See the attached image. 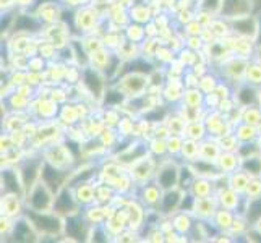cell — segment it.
<instances>
[{
  "label": "cell",
  "mask_w": 261,
  "mask_h": 243,
  "mask_svg": "<svg viewBox=\"0 0 261 243\" xmlns=\"http://www.w3.org/2000/svg\"><path fill=\"white\" fill-rule=\"evenodd\" d=\"M23 215L31 222V226L39 233V237H59L60 233H64V218L54 211L41 212L26 206Z\"/></svg>",
  "instance_id": "cell-1"
},
{
  "label": "cell",
  "mask_w": 261,
  "mask_h": 243,
  "mask_svg": "<svg viewBox=\"0 0 261 243\" xmlns=\"http://www.w3.org/2000/svg\"><path fill=\"white\" fill-rule=\"evenodd\" d=\"M54 198H56V193H54L42 180H39V182L26 193L24 200L28 208L34 211L47 212V211H52L54 208Z\"/></svg>",
  "instance_id": "cell-2"
},
{
  "label": "cell",
  "mask_w": 261,
  "mask_h": 243,
  "mask_svg": "<svg viewBox=\"0 0 261 243\" xmlns=\"http://www.w3.org/2000/svg\"><path fill=\"white\" fill-rule=\"evenodd\" d=\"M64 233L68 237V240L86 241L89 240L91 226H89V222L86 221L83 214L75 212L64 218Z\"/></svg>",
  "instance_id": "cell-3"
},
{
  "label": "cell",
  "mask_w": 261,
  "mask_h": 243,
  "mask_svg": "<svg viewBox=\"0 0 261 243\" xmlns=\"http://www.w3.org/2000/svg\"><path fill=\"white\" fill-rule=\"evenodd\" d=\"M78 208H80V203L76 201L73 188L68 186V185L62 186L60 190L56 193V198H54L52 211L59 215H62V218H67V215H70V214L78 212Z\"/></svg>",
  "instance_id": "cell-4"
},
{
  "label": "cell",
  "mask_w": 261,
  "mask_h": 243,
  "mask_svg": "<svg viewBox=\"0 0 261 243\" xmlns=\"http://www.w3.org/2000/svg\"><path fill=\"white\" fill-rule=\"evenodd\" d=\"M82 83L88 89V93L101 102V99L106 93V78L101 75V70H97L91 65L82 68Z\"/></svg>",
  "instance_id": "cell-5"
},
{
  "label": "cell",
  "mask_w": 261,
  "mask_h": 243,
  "mask_svg": "<svg viewBox=\"0 0 261 243\" xmlns=\"http://www.w3.org/2000/svg\"><path fill=\"white\" fill-rule=\"evenodd\" d=\"M44 164V157H26L21 160L20 164V175H21V182L26 193H28L31 188L41 180V169Z\"/></svg>",
  "instance_id": "cell-6"
},
{
  "label": "cell",
  "mask_w": 261,
  "mask_h": 243,
  "mask_svg": "<svg viewBox=\"0 0 261 243\" xmlns=\"http://www.w3.org/2000/svg\"><path fill=\"white\" fill-rule=\"evenodd\" d=\"M148 75L141 73H125L122 75L120 83L117 85V88L127 94V97H138L143 96L148 89Z\"/></svg>",
  "instance_id": "cell-7"
},
{
  "label": "cell",
  "mask_w": 261,
  "mask_h": 243,
  "mask_svg": "<svg viewBox=\"0 0 261 243\" xmlns=\"http://www.w3.org/2000/svg\"><path fill=\"white\" fill-rule=\"evenodd\" d=\"M68 175H70V172H67V170H62L56 166H52L50 162H47L46 159H44V164L41 169V180L50 188L54 193H57L62 186L67 185Z\"/></svg>",
  "instance_id": "cell-8"
},
{
  "label": "cell",
  "mask_w": 261,
  "mask_h": 243,
  "mask_svg": "<svg viewBox=\"0 0 261 243\" xmlns=\"http://www.w3.org/2000/svg\"><path fill=\"white\" fill-rule=\"evenodd\" d=\"M178 172H180V166L175 160H170V162H166V164H161L158 167L154 180L164 192L172 190V188L178 186Z\"/></svg>",
  "instance_id": "cell-9"
},
{
  "label": "cell",
  "mask_w": 261,
  "mask_h": 243,
  "mask_svg": "<svg viewBox=\"0 0 261 243\" xmlns=\"http://www.w3.org/2000/svg\"><path fill=\"white\" fill-rule=\"evenodd\" d=\"M233 99H236V102L242 109L250 105H261V88L248 83V81H244V83L236 88Z\"/></svg>",
  "instance_id": "cell-10"
},
{
  "label": "cell",
  "mask_w": 261,
  "mask_h": 243,
  "mask_svg": "<svg viewBox=\"0 0 261 243\" xmlns=\"http://www.w3.org/2000/svg\"><path fill=\"white\" fill-rule=\"evenodd\" d=\"M156 172L158 169L154 167V162H152L151 157H145L141 159L137 164H133V169L130 172L132 182H137L140 186L145 185L148 182H152L156 178Z\"/></svg>",
  "instance_id": "cell-11"
},
{
  "label": "cell",
  "mask_w": 261,
  "mask_h": 243,
  "mask_svg": "<svg viewBox=\"0 0 261 243\" xmlns=\"http://www.w3.org/2000/svg\"><path fill=\"white\" fill-rule=\"evenodd\" d=\"M230 28L233 33H237L242 38L255 39L258 33V16L255 15H245L230 20Z\"/></svg>",
  "instance_id": "cell-12"
},
{
  "label": "cell",
  "mask_w": 261,
  "mask_h": 243,
  "mask_svg": "<svg viewBox=\"0 0 261 243\" xmlns=\"http://www.w3.org/2000/svg\"><path fill=\"white\" fill-rule=\"evenodd\" d=\"M184 190H180L178 186L172 188V190H166L163 192V196H161V201L158 209L163 215H172L180 209V203H182L184 198Z\"/></svg>",
  "instance_id": "cell-13"
},
{
  "label": "cell",
  "mask_w": 261,
  "mask_h": 243,
  "mask_svg": "<svg viewBox=\"0 0 261 243\" xmlns=\"http://www.w3.org/2000/svg\"><path fill=\"white\" fill-rule=\"evenodd\" d=\"M253 12L251 0H222L221 16L226 20H233V18L245 16Z\"/></svg>",
  "instance_id": "cell-14"
},
{
  "label": "cell",
  "mask_w": 261,
  "mask_h": 243,
  "mask_svg": "<svg viewBox=\"0 0 261 243\" xmlns=\"http://www.w3.org/2000/svg\"><path fill=\"white\" fill-rule=\"evenodd\" d=\"M2 188H4V193L18 195L21 198L26 196V190H24L23 182H21L20 170H15L10 167L2 169Z\"/></svg>",
  "instance_id": "cell-15"
},
{
  "label": "cell",
  "mask_w": 261,
  "mask_h": 243,
  "mask_svg": "<svg viewBox=\"0 0 261 243\" xmlns=\"http://www.w3.org/2000/svg\"><path fill=\"white\" fill-rule=\"evenodd\" d=\"M10 237L15 241H36L39 233L36 232V229L31 226V222L24 215H20V218H16L15 224H12Z\"/></svg>",
  "instance_id": "cell-16"
},
{
  "label": "cell",
  "mask_w": 261,
  "mask_h": 243,
  "mask_svg": "<svg viewBox=\"0 0 261 243\" xmlns=\"http://www.w3.org/2000/svg\"><path fill=\"white\" fill-rule=\"evenodd\" d=\"M148 152H149V145L146 143H141V141H137V143H130V146L125 149L120 154H117V162L119 164H137L141 159L148 157Z\"/></svg>",
  "instance_id": "cell-17"
},
{
  "label": "cell",
  "mask_w": 261,
  "mask_h": 243,
  "mask_svg": "<svg viewBox=\"0 0 261 243\" xmlns=\"http://www.w3.org/2000/svg\"><path fill=\"white\" fill-rule=\"evenodd\" d=\"M44 159L50 162L52 166H56L62 170H67V167L71 164V160H73V156L70 154L67 146L54 145L44 151Z\"/></svg>",
  "instance_id": "cell-18"
},
{
  "label": "cell",
  "mask_w": 261,
  "mask_h": 243,
  "mask_svg": "<svg viewBox=\"0 0 261 243\" xmlns=\"http://www.w3.org/2000/svg\"><path fill=\"white\" fill-rule=\"evenodd\" d=\"M42 20L39 16H34L30 13H16L15 21L12 30L15 33H28V34H34L39 33L42 30Z\"/></svg>",
  "instance_id": "cell-19"
},
{
  "label": "cell",
  "mask_w": 261,
  "mask_h": 243,
  "mask_svg": "<svg viewBox=\"0 0 261 243\" xmlns=\"http://www.w3.org/2000/svg\"><path fill=\"white\" fill-rule=\"evenodd\" d=\"M219 209L218 198L213 196H204V198H196L193 214L196 215L198 221H211L216 211Z\"/></svg>",
  "instance_id": "cell-20"
},
{
  "label": "cell",
  "mask_w": 261,
  "mask_h": 243,
  "mask_svg": "<svg viewBox=\"0 0 261 243\" xmlns=\"http://www.w3.org/2000/svg\"><path fill=\"white\" fill-rule=\"evenodd\" d=\"M163 192L164 190L156 183V180H152V182H148L140 186V193H141L140 201L145 206H148V208H158Z\"/></svg>",
  "instance_id": "cell-21"
},
{
  "label": "cell",
  "mask_w": 261,
  "mask_h": 243,
  "mask_svg": "<svg viewBox=\"0 0 261 243\" xmlns=\"http://www.w3.org/2000/svg\"><path fill=\"white\" fill-rule=\"evenodd\" d=\"M21 196L18 195H12V193H4L2 195V212L7 215V218H20L23 215V204H21Z\"/></svg>",
  "instance_id": "cell-22"
},
{
  "label": "cell",
  "mask_w": 261,
  "mask_h": 243,
  "mask_svg": "<svg viewBox=\"0 0 261 243\" xmlns=\"http://www.w3.org/2000/svg\"><path fill=\"white\" fill-rule=\"evenodd\" d=\"M196 177H201V178H210V180H214L221 174V170L218 167L216 162H211V160H206V159H201L198 157L195 159L193 162H190Z\"/></svg>",
  "instance_id": "cell-23"
},
{
  "label": "cell",
  "mask_w": 261,
  "mask_h": 243,
  "mask_svg": "<svg viewBox=\"0 0 261 243\" xmlns=\"http://www.w3.org/2000/svg\"><path fill=\"white\" fill-rule=\"evenodd\" d=\"M73 192L76 196V201L80 203V206H88L94 204L96 201V185H91V182L86 183H80L76 186H73Z\"/></svg>",
  "instance_id": "cell-24"
},
{
  "label": "cell",
  "mask_w": 261,
  "mask_h": 243,
  "mask_svg": "<svg viewBox=\"0 0 261 243\" xmlns=\"http://www.w3.org/2000/svg\"><path fill=\"white\" fill-rule=\"evenodd\" d=\"M216 164H218L221 174H232V172H236L237 169H240V156L237 152L224 151L221 152L219 159L216 160Z\"/></svg>",
  "instance_id": "cell-25"
},
{
  "label": "cell",
  "mask_w": 261,
  "mask_h": 243,
  "mask_svg": "<svg viewBox=\"0 0 261 243\" xmlns=\"http://www.w3.org/2000/svg\"><path fill=\"white\" fill-rule=\"evenodd\" d=\"M96 24V13L91 12L89 8H80L75 13V28L80 30V33H86L93 30Z\"/></svg>",
  "instance_id": "cell-26"
},
{
  "label": "cell",
  "mask_w": 261,
  "mask_h": 243,
  "mask_svg": "<svg viewBox=\"0 0 261 243\" xmlns=\"http://www.w3.org/2000/svg\"><path fill=\"white\" fill-rule=\"evenodd\" d=\"M240 169L244 170L250 178H259L261 177V154L242 157Z\"/></svg>",
  "instance_id": "cell-27"
},
{
  "label": "cell",
  "mask_w": 261,
  "mask_h": 243,
  "mask_svg": "<svg viewBox=\"0 0 261 243\" xmlns=\"http://www.w3.org/2000/svg\"><path fill=\"white\" fill-rule=\"evenodd\" d=\"M221 156V146L219 143H216L211 138H204L203 141H200V157L216 162Z\"/></svg>",
  "instance_id": "cell-28"
},
{
  "label": "cell",
  "mask_w": 261,
  "mask_h": 243,
  "mask_svg": "<svg viewBox=\"0 0 261 243\" xmlns=\"http://www.w3.org/2000/svg\"><path fill=\"white\" fill-rule=\"evenodd\" d=\"M214 182L210 178H201L196 177V180L193 182V185L190 186V192L195 198H204V196H213L214 193Z\"/></svg>",
  "instance_id": "cell-29"
},
{
  "label": "cell",
  "mask_w": 261,
  "mask_h": 243,
  "mask_svg": "<svg viewBox=\"0 0 261 243\" xmlns=\"http://www.w3.org/2000/svg\"><path fill=\"white\" fill-rule=\"evenodd\" d=\"M233 221H236V215H233V211L226 209V208H221V206H219V209L216 211V214L213 215L214 226L218 227V230H224V232L230 230Z\"/></svg>",
  "instance_id": "cell-30"
},
{
  "label": "cell",
  "mask_w": 261,
  "mask_h": 243,
  "mask_svg": "<svg viewBox=\"0 0 261 243\" xmlns=\"http://www.w3.org/2000/svg\"><path fill=\"white\" fill-rule=\"evenodd\" d=\"M123 102H127V94H125L122 89L119 88H107L106 93L101 99V104L104 107H117L122 105Z\"/></svg>",
  "instance_id": "cell-31"
},
{
  "label": "cell",
  "mask_w": 261,
  "mask_h": 243,
  "mask_svg": "<svg viewBox=\"0 0 261 243\" xmlns=\"http://www.w3.org/2000/svg\"><path fill=\"white\" fill-rule=\"evenodd\" d=\"M195 180H196V174H195V170H193L190 162L180 164V172H178V188L180 190L188 192Z\"/></svg>",
  "instance_id": "cell-32"
},
{
  "label": "cell",
  "mask_w": 261,
  "mask_h": 243,
  "mask_svg": "<svg viewBox=\"0 0 261 243\" xmlns=\"http://www.w3.org/2000/svg\"><path fill=\"white\" fill-rule=\"evenodd\" d=\"M244 218L247 219L250 227H255L256 224L261 221V196L253 198V200H248Z\"/></svg>",
  "instance_id": "cell-33"
},
{
  "label": "cell",
  "mask_w": 261,
  "mask_h": 243,
  "mask_svg": "<svg viewBox=\"0 0 261 243\" xmlns=\"http://www.w3.org/2000/svg\"><path fill=\"white\" fill-rule=\"evenodd\" d=\"M96 175V167L94 166H89V167H83L80 169L78 172H71V175H68L67 180V185L68 186H76L80 183H86V182H91V178Z\"/></svg>",
  "instance_id": "cell-34"
},
{
  "label": "cell",
  "mask_w": 261,
  "mask_h": 243,
  "mask_svg": "<svg viewBox=\"0 0 261 243\" xmlns=\"http://www.w3.org/2000/svg\"><path fill=\"white\" fill-rule=\"evenodd\" d=\"M204 97L206 94L201 91L200 88H188L185 94H184V99H182V102L184 105L187 107H201L203 102H204Z\"/></svg>",
  "instance_id": "cell-35"
},
{
  "label": "cell",
  "mask_w": 261,
  "mask_h": 243,
  "mask_svg": "<svg viewBox=\"0 0 261 243\" xmlns=\"http://www.w3.org/2000/svg\"><path fill=\"white\" fill-rule=\"evenodd\" d=\"M172 229H175L180 233H187V232H190L193 229V221H192L190 215H188V212H185V211H177L174 214Z\"/></svg>",
  "instance_id": "cell-36"
},
{
  "label": "cell",
  "mask_w": 261,
  "mask_h": 243,
  "mask_svg": "<svg viewBox=\"0 0 261 243\" xmlns=\"http://www.w3.org/2000/svg\"><path fill=\"white\" fill-rule=\"evenodd\" d=\"M180 156L184 157L185 162H193L195 159L200 157V141L187 138L184 140V146H182V152Z\"/></svg>",
  "instance_id": "cell-37"
},
{
  "label": "cell",
  "mask_w": 261,
  "mask_h": 243,
  "mask_svg": "<svg viewBox=\"0 0 261 243\" xmlns=\"http://www.w3.org/2000/svg\"><path fill=\"white\" fill-rule=\"evenodd\" d=\"M236 137L239 138L240 145L242 143H251V141H256L258 140V131L255 125H250V123H240L237 130H236Z\"/></svg>",
  "instance_id": "cell-38"
},
{
  "label": "cell",
  "mask_w": 261,
  "mask_h": 243,
  "mask_svg": "<svg viewBox=\"0 0 261 243\" xmlns=\"http://www.w3.org/2000/svg\"><path fill=\"white\" fill-rule=\"evenodd\" d=\"M248 182H250V177L242 169H237L236 172L230 174V188H233V190L240 195L245 193Z\"/></svg>",
  "instance_id": "cell-39"
},
{
  "label": "cell",
  "mask_w": 261,
  "mask_h": 243,
  "mask_svg": "<svg viewBox=\"0 0 261 243\" xmlns=\"http://www.w3.org/2000/svg\"><path fill=\"white\" fill-rule=\"evenodd\" d=\"M242 122L250 123V125H256L261 122V107L259 105H250L244 107V114H242Z\"/></svg>",
  "instance_id": "cell-40"
},
{
  "label": "cell",
  "mask_w": 261,
  "mask_h": 243,
  "mask_svg": "<svg viewBox=\"0 0 261 243\" xmlns=\"http://www.w3.org/2000/svg\"><path fill=\"white\" fill-rule=\"evenodd\" d=\"M245 81L261 88V62H259V64H248L247 65Z\"/></svg>",
  "instance_id": "cell-41"
},
{
  "label": "cell",
  "mask_w": 261,
  "mask_h": 243,
  "mask_svg": "<svg viewBox=\"0 0 261 243\" xmlns=\"http://www.w3.org/2000/svg\"><path fill=\"white\" fill-rule=\"evenodd\" d=\"M219 146L222 151H229V152H237L239 146H240V141L236 137V133H227L221 137L219 140Z\"/></svg>",
  "instance_id": "cell-42"
},
{
  "label": "cell",
  "mask_w": 261,
  "mask_h": 243,
  "mask_svg": "<svg viewBox=\"0 0 261 243\" xmlns=\"http://www.w3.org/2000/svg\"><path fill=\"white\" fill-rule=\"evenodd\" d=\"M130 15H132V20L138 23H148L151 20V13L146 5H133Z\"/></svg>",
  "instance_id": "cell-43"
},
{
  "label": "cell",
  "mask_w": 261,
  "mask_h": 243,
  "mask_svg": "<svg viewBox=\"0 0 261 243\" xmlns=\"http://www.w3.org/2000/svg\"><path fill=\"white\" fill-rule=\"evenodd\" d=\"M166 119H167V111L164 105L151 107L149 112L145 114V120H148V122H163Z\"/></svg>",
  "instance_id": "cell-44"
},
{
  "label": "cell",
  "mask_w": 261,
  "mask_h": 243,
  "mask_svg": "<svg viewBox=\"0 0 261 243\" xmlns=\"http://www.w3.org/2000/svg\"><path fill=\"white\" fill-rule=\"evenodd\" d=\"M244 196L247 198V200H253V198L261 196V177L259 178H250Z\"/></svg>",
  "instance_id": "cell-45"
},
{
  "label": "cell",
  "mask_w": 261,
  "mask_h": 243,
  "mask_svg": "<svg viewBox=\"0 0 261 243\" xmlns=\"http://www.w3.org/2000/svg\"><path fill=\"white\" fill-rule=\"evenodd\" d=\"M182 146H184V141L178 138V134H170L167 140V152H170V154H174V156H180Z\"/></svg>",
  "instance_id": "cell-46"
},
{
  "label": "cell",
  "mask_w": 261,
  "mask_h": 243,
  "mask_svg": "<svg viewBox=\"0 0 261 243\" xmlns=\"http://www.w3.org/2000/svg\"><path fill=\"white\" fill-rule=\"evenodd\" d=\"M200 7L203 12H208L211 15H219L221 7H222V0H201Z\"/></svg>",
  "instance_id": "cell-47"
},
{
  "label": "cell",
  "mask_w": 261,
  "mask_h": 243,
  "mask_svg": "<svg viewBox=\"0 0 261 243\" xmlns=\"http://www.w3.org/2000/svg\"><path fill=\"white\" fill-rule=\"evenodd\" d=\"M46 105H50V107H52V114H56V115H57L59 107H54V105H57V102H56V101H46ZM41 111H42V107L39 109V112H41ZM47 111H49V109H44V114H42L44 119H46V117H50V114H47Z\"/></svg>",
  "instance_id": "cell-48"
},
{
  "label": "cell",
  "mask_w": 261,
  "mask_h": 243,
  "mask_svg": "<svg viewBox=\"0 0 261 243\" xmlns=\"http://www.w3.org/2000/svg\"><path fill=\"white\" fill-rule=\"evenodd\" d=\"M256 16H258V33H256L255 42H256V46H261V13L256 15Z\"/></svg>",
  "instance_id": "cell-49"
},
{
  "label": "cell",
  "mask_w": 261,
  "mask_h": 243,
  "mask_svg": "<svg viewBox=\"0 0 261 243\" xmlns=\"http://www.w3.org/2000/svg\"><path fill=\"white\" fill-rule=\"evenodd\" d=\"M15 2L18 4V5H23V7H28V5H31V4H34L36 0H15Z\"/></svg>",
  "instance_id": "cell-50"
},
{
  "label": "cell",
  "mask_w": 261,
  "mask_h": 243,
  "mask_svg": "<svg viewBox=\"0 0 261 243\" xmlns=\"http://www.w3.org/2000/svg\"><path fill=\"white\" fill-rule=\"evenodd\" d=\"M256 56H258V60L261 62V46H258V49H256Z\"/></svg>",
  "instance_id": "cell-51"
},
{
  "label": "cell",
  "mask_w": 261,
  "mask_h": 243,
  "mask_svg": "<svg viewBox=\"0 0 261 243\" xmlns=\"http://www.w3.org/2000/svg\"><path fill=\"white\" fill-rule=\"evenodd\" d=\"M259 148H261V143H259Z\"/></svg>",
  "instance_id": "cell-52"
}]
</instances>
